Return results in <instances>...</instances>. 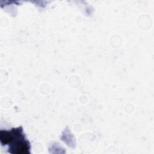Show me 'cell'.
Segmentation results:
<instances>
[{"instance_id":"obj_1","label":"cell","mask_w":154,"mask_h":154,"mask_svg":"<svg viewBox=\"0 0 154 154\" xmlns=\"http://www.w3.org/2000/svg\"><path fill=\"white\" fill-rule=\"evenodd\" d=\"M0 141L2 146L8 145V152L11 154L30 153V143L26 138L21 126L11 130L0 131Z\"/></svg>"}]
</instances>
